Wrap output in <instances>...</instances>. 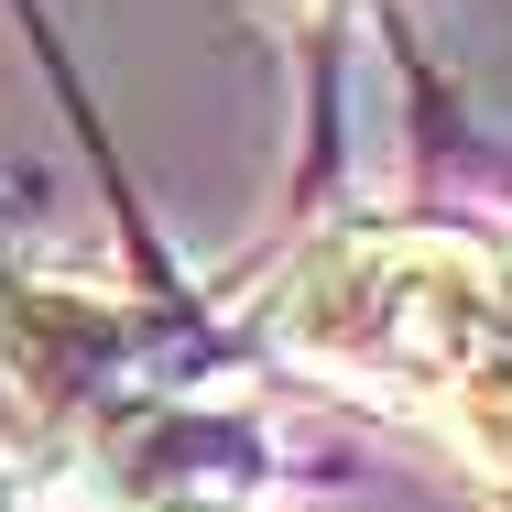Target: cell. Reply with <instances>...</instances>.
I'll return each instance as SVG.
<instances>
[{
	"label": "cell",
	"instance_id": "6da1fadb",
	"mask_svg": "<svg viewBox=\"0 0 512 512\" xmlns=\"http://www.w3.org/2000/svg\"><path fill=\"white\" fill-rule=\"evenodd\" d=\"M262 327L284 360L425 414L502 338L491 327V251H469L447 229H349V240H316L273 284Z\"/></svg>",
	"mask_w": 512,
	"mask_h": 512
},
{
	"label": "cell",
	"instance_id": "7a4b0ae2",
	"mask_svg": "<svg viewBox=\"0 0 512 512\" xmlns=\"http://www.w3.org/2000/svg\"><path fill=\"white\" fill-rule=\"evenodd\" d=\"M425 414H436V436H447L469 469L512 480V349H502V338H491V349H480V360H469Z\"/></svg>",
	"mask_w": 512,
	"mask_h": 512
},
{
	"label": "cell",
	"instance_id": "3957f363",
	"mask_svg": "<svg viewBox=\"0 0 512 512\" xmlns=\"http://www.w3.org/2000/svg\"><path fill=\"white\" fill-rule=\"evenodd\" d=\"M491 327H502V349H512V251H491Z\"/></svg>",
	"mask_w": 512,
	"mask_h": 512
},
{
	"label": "cell",
	"instance_id": "277c9868",
	"mask_svg": "<svg viewBox=\"0 0 512 512\" xmlns=\"http://www.w3.org/2000/svg\"><path fill=\"white\" fill-rule=\"evenodd\" d=\"M284 11H295V22H316V11H338V0H284Z\"/></svg>",
	"mask_w": 512,
	"mask_h": 512
},
{
	"label": "cell",
	"instance_id": "5b68a950",
	"mask_svg": "<svg viewBox=\"0 0 512 512\" xmlns=\"http://www.w3.org/2000/svg\"><path fill=\"white\" fill-rule=\"evenodd\" d=\"M0 512H22V480H11V469H0Z\"/></svg>",
	"mask_w": 512,
	"mask_h": 512
},
{
	"label": "cell",
	"instance_id": "8992f818",
	"mask_svg": "<svg viewBox=\"0 0 512 512\" xmlns=\"http://www.w3.org/2000/svg\"><path fill=\"white\" fill-rule=\"evenodd\" d=\"M153 512H207V502H153Z\"/></svg>",
	"mask_w": 512,
	"mask_h": 512
}]
</instances>
